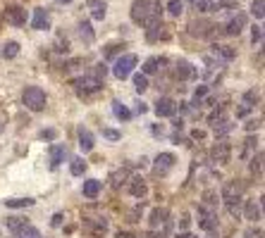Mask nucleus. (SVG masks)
I'll return each mask as SVG.
<instances>
[{"label": "nucleus", "instance_id": "f257e3e1", "mask_svg": "<svg viewBox=\"0 0 265 238\" xmlns=\"http://www.w3.org/2000/svg\"><path fill=\"white\" fill-rule=\"evenodd\" d=\"M160 5L155 0H136L132 5V19L136 24H148L153 19H160Z\"/></svg>", "mask_w": 265, "mask_h": 238}, {"label": "nucleus", "instance_id": "f03ea898", "mask_svg": "<svg viewBox=\"0 0 265 238\" xmlns=\"http://www.w3.org/2000/svg\"><path fill=\"white\" fill-rule=\"evenodd\" d=\"M22 103L26 105V110H31V112H43L48 98H45V91L41 86H26L22 93Z\"/></svg>", "mask_w": 265, "mask_h": 238}, {"label": "nucleus", "instance_id": "7ed1b4c3", "mask_svg": "<svg viewBox=\"0 0 265 238\" xmlns=\"http://www.w3.org/2000/svg\"><path fill=\"white\" fill-rule=\"evenodd\" d=\"M136 62H139V57L136 55H122V57H117V62H115V67H112V74L117 76V79H127V76L134 72V67H136Z\"/></svg>", "mask_w": 265, "mask_h": 238}, {"label": "nucleus", "instance_id": "20e7f679", "mask_svg": "<svg viewBox=\"0 0 265 238\" xmlns=\"http://www.w3.org/2000/svg\"><path fill=\"white\" fill-rule=\"evenodd\" d=\"M175 162H177V157L172 152H160L153 162V174L155 176H165V174H170L175 169Z\"/></svg>", "mask_w": 265, "mask_h": 238}, {"label": "nucleus", "instance_id": "39448f33", "mask_svg": "<svg viewBox=\"0 0 265 238\" xmlns=\"http://www.w3.org/2000/svg\"><path fill=\"white\" fill-rule=\"evenodd\" d=\"M74 86H77L79 93H96V91H100L103 88V81L100 79H96V76H81V79H77L74 81Z\"/></svg>", "mask_w": 265, "mask_h": 238}, {"label": "nucleus", "instance_id": "423d86ee", "mask_svg": "<svg viewBox=\"0 0 265 238\" xmlns=\"http://www.w3.org/2000/svg\"><path fill=\"white\" fill-rule=\"evenodd\" d=\"M242 193H244V184L230 181V184L225 186V191H222V200H225L227 205H237V203L242 200Z\"/></svg>", "mask_w": 265, "mask_h": 238}, {"label": "nucleus", "instance_id": "0eeeda50", "mask_svg": "<svg viewBox=\"0 0 265 238\" xmlns=\"http://www.w3.org/2000/svg\"><path fill=\"white\" fill-rule=\"evenodd\" d=\"M213 162H218V164H227L230 162V155H232V145L227 141H220V143H215V148H213Z\"/></svg>", "mask_w": 265, "mask_h": 238}, {"label": "nucleus", "instance_id": "6e6552de", "mask_svg": "<svg viewBox=\"0 0 265 238\" xmlns=\"http://www.w3.org/2000/svg\"><path fill=\"white\" fill-rule=\"evenodd\" d=\"M5 19H7V24H12V26H24V24H26V10L19 7V5H12V7L5 10Z\"/></svg>", "mask_w": 265, "mask_h": 238}, {"label": "nucleus", "instance_id": "1a4fd4ad", "mask_svg": "<svg viewBox=\"0 0 265 238\" xmlns=\"http://www.w3.org/2000/svg\"><path fill=\"white\" fill-rule=\"evenodd\" d=\"M155 115H158V117H175L177 103L172 98H158V103H155Z\"/></svg>", "mask_w": 265, "mask_h": 238}, {"label": "nucleus", "instance_id": "9d476101", "mask_svg": "<svg viewBox=\"0 0 265 238\" xmlns=\"http://www.w3.org/2000/svg\"><path fill=\"white\" fill-rule=\"evenodd\" d=\"M31 29H36V31H45V29H50V14H48L45 7H36V10H33Z\"/></svg>", "mask_w": 265, "mask_h": 238}, {"label": "nucleus", "instance_id": "9b49d317", "mask_svg": "<svg viewBox=\"0 0 265 238\" xmlns=\"http://www.w3.org/2000/svg\"><path fill=\"white\" fill-rule=\"evenodd\" d=\"M175 76L179 81H184V79H194L196 76V67L191 65L189 60H179L175 65Z\"/></svg>", "mask_w": 265, "mask_h": 238}, {"label": "nucleus", "instance_id": "f8f14e48", "mask_svg": "<svg viewBox=\"0 0 265 238\" xmlns=\"http://www.w3.org/2000/svg\"><path fill=\"white\" fill-rule=\"evenodd\" d=\"M79 148H81V152H91L93 150V145H96V141H93V133L86 129V126H79Z\"/></svg>", "mask_w": 265, "mask_h": 238}, {"label": "nucleus", "instance_id": "ddd939ff", "mask_svg": "<svg viewBox=\"0 0 265 238\" xmlns=\"http://www.w3.org/2000/svg\"><path fill=\"white\" fill-rule=\"evenodd\" d=\"M244 29H246V14H242V12H237V17L230 19V24L225 26V31L230 33V36H239Z\"/></svg>", "mask_w": 265, "mask_h": 238}, {"label": "nucleus", "instance_id": "4468645a", "mask_svg": "<svg viewBox=\"0 0 265 238\" xmlns=\"http://www.w3.org/2000/svg\"><path fill=\"white\" fill-rule=\"evenodd\" d=\"M12 238H43V234L36 227H31V224H22L19 229L12 231Z\"/></svg>", "mask_w": 265, "mask_h": 238}, {"label": "nucleus", "instance_id": "2eb2a0df", "mask_svg": "<svg viewBox=\"0 0 265 238\" xmlns=\"http://www.w3.org/2000/svg\"><path fill=\"white\" fill-rule=\"evenodd\" d=\"M199 227L203 229V231H213V229L218 227V219H215L213 212H206V210L201 207L199 210Z\"/></svg>", "mask_w": 265, "mask_h": 238}, {"label": "nucleus", "instance_id": "dca6fc26", "mask_svg": "<svg viewBox=\"0 0 265 238\" xmlns=\"http://www.w3.org/2000/svg\"><path fill=\"white\" fill-rule=\"evenodd\" d=\"M100 188H103V184H100L98 179H88V181H84V186H81V193L93 200V198H98Z\"/></svg>", "mask_w": 265, "mask_h": 238}, {"label": "nucleus", "instance_id": "f3484780", "mask_svg": "<svg viewBox=\"0 0 265 238\" xmlns=\"http://www.w3.org/2000/svg\"><path fill=\"white\" fill-rule=\"evenodd\" d=\"M88 10L93 14V19H105V14H108V5L103 2V0H88Z\"/></svg>", "mask_w": 265, "mask_h": 238}, {"label": "nucleus", "instance_id": "a211bd4d", "mask_svg": "<svg viewBox=\"0 0 265 238\" xmlns=\"http://www.w3.org/2000/svg\"><path fill=\"white\" fill-rule=\"evenodd\" d=\"M246 219H249V222H261V219H263L261 203H256V200H249V203H246Z\"/></svg>", "mask_w": 265, "mask_h": 238}, {"label": "nucleus", "instance_id": "6ab92c4d", "mask_svg": "<svg viewBox=\"0 0 265 238\" xmlns=\"http://www.w3.org/2000/svg\"><path fill=\"white\" fill-rule=\"evenodd\" d=\"M65 155H67L65 145H53V148H50V167H53V169L60 167V164L65 162Z\"/></svg>", "mask_w": 265, "mask_h": 238}, {"label": "nucleus", "instance_id": "aec40b11", "mask_svg": "<svg viewBox=\"0 0 265 238\" xmlns=\"http://www.w3.org/2000/svg\"><path fill=\"white\" fill-rule=\"evenodd\" d=\"M189 29H191V33H194V36L206 38V36H210V29H215V26H213V24H208V22H191V24H189Z\"/></svg>", "mask_w": 265, "mask_h": 238}, {"label": "nucleus", "instance_id": "412c9836", "mask_svg": "<svg viewBox=\"0 0 265 238\" xmlns=\"http://www.w3.org/2000/svg\"><path fill=\"white\" fill-rule=\"evenodd\" d=\"M79 36H81V41L86 45H91L96 41V33L91 29V22H79Z\"/></svg>", "mask_w": 265, "mask_h": 238}, {"label": "nucleus", "instance_id": "4be33fe9", "mask_svg": "<svg viewBox=\"0 0 265 238\" xmlns=\"http://www.w3.org/2000/svg\"><path fill=\"white\" fill-rule=\"evenodd\" d=\"M167 217H170V212H167L165 207H163V210H160V207L153 210V215H151V227L158 229V227H163V224H167V222H170Z\"/></svg>", "mask_w": 265, "mask_h": 238}, {"label": "nucleus", "instance_id": "5701e85b", "mask_svg": "<svg viewBox=\"0 0 265 238\" xmlns=\"http://www.w3.org/2000/svg\"><path fill=\"white\" fill-rule=\"evenodd\" d=\"M165 62H167L165 57H148V60L144 62V74H155Z\"/></svg>", "mask_w": 265, "mask_h": 238}, {"label": "nucleus", "instance_id": "b1692460", "mask_svg": "<svg viewBox=\"0 0 265 238\" xmlns=\"http://www.w3.org/2000/svg\"><path fill=\"white\" fill-rule=\"evenodd\" d=\"M33 198H10L5 200V207H12V210H22V207H33Z\"/></svg>", "mask_w": 265, "mask_h": 238}, {"label": "nucleus", "instance_id": "393cba45", "mask_svg": "<svg viewBox=\"0 0 265 238\" xmlns=\"http://www.w3.org/2000/svg\"><path fill=\"white\" fill-rule=\"evenodd\" d=\"M232 129H234V124H230L227 119H218V121H213V131H215V136H218V138H220V136H227Z\"/></svg>", "mask_w": 265, "mask_h": 238}, {"label": "nucleus", "instance_id": "a878e982", "mask_svg": "<svg viewBox=\"0 0 265 238\" xmlns=\"http://www.w3.org/2000/svg\"><path fill=\"white\" fill-rule=\"evenodd\" d=\"M213 53H215V57H222L225 62H230V60L237 57L234 48H230V45H215V48H213Z\"/></svg>", "mask_w": 265, "mask_h": 238}, {"label": "nucleus", "instance_id": "bb28decb", "mask_svg": "<svg viewBox=\"0 0 265 238\" xmlns=\"http://www.w3.org/2000/svg\"><path fill=\"white\" fill-rule=\"evenodd\" d=\"M112 112H115V117L122 119V121H129V119H132L129 108H127V105H122L120 100H115V103H112Z\"/></svg>", "mask_w": 265, "mask_h": 238}, {"label": "nucleus", "instance_id": "cd10ccee", "mask_svg": "<svg viewBox=\"0 0 265 238\" xmlns=\"http://www.w3.org/2000/svg\"><path fill=\"white\" fill-rule=\"evenodd\" d=\"M0 55L5 57V60H12V57H17L19 55V43L17 41H10V43L2 45V50H0Z\"/></svg>", "mask_w": 265, "mask_h": 238}, {"label": "nucleus", "instance_id": "c85d7f7f", "mask_svg": "<svg viewBox=\"0 0 265 238\" xmlns=\"http://www.w3.org/2000/svg\"><path fill=\"white\" fill-rule=\"evenodd\" d=\"M129 191H132L134 198H144L148 188H146L144 179H132V184H129Z\"/></svg>", "mask_w": 265, "mask_h": 238}, {"label": "nucleus", "instance_id": "c756f323", "mask_svg": "<svg viewBox=\"0 0 265 238\" xmlns=\"http://www.w3.org/2000/svg\"><path fill=\"white\" fill-rule=\"evenodd\" d=\"M69 172H72V176H84V172H86V162H84L81 157H74L72 164H69Z\"/></svg>", "mask_w": 265, "mask_h": 238}, {"label": "nucleus", "instance_id": "7c9ffc66", "mask_svg": "<svg viewBox=\"0 0 265 238\" xmlns=\"http://www.w3.org/2000/svg\"><path fill=\"white\" fill-rule=\"evenodd\" d=\"M167 12H170L172 17H179V14L184 12V0H170V2H167Z\"/></svg>", "mask_w": 265, "mask_h": 238}, {"label": "nucleus", "instance_id": "2f4dec72", "mask_svg": "<svg viewBox=\"0 0 265 238\" xmlns=\"http://www.w3.org/2000/svg\"><path fill=\"white\" fill-rule=\"evenodd\" d=\"M251 14L256 19H263L265 17V0H254L251 2Z\"/></svg>", "mask_w": 265, "mask_h": 238}, {"label": "nucleus", "instance_id": "473e14b6", "mask_svg": "<svg viewBox=\"0 0 265 238\" xmlns=\"http://www.w3.org/2000/svg\"><path fill=\"white\" fill-rule=\"evenodd\" d=\"M134 88H136V93H144L146 88H148V79H146L144 72L141 74H134Z\"/></svg>", "mask_w": 265, "mask_h": 238}, {"label": "nucleus", "instance_id": "72a5a7b5", "mask_svg": "<svg viewBox=\"0 0 265 238\" xmlns=\"http://www.w3.org/2000/svg\"><path fill=\"white\" fill-rule=\"evenodd\" d=\"M194 7L206 14V12H213V10H215V2H213V0H194Z\"/></svg>", "mask_w": 265, "mask_h": 238}, {"label": "nucleus", "instance_id": "f704fd0d", "mask_svg": "<svg viewBox=\"0 0 265 238\" xmlns=\"http://www.w3.org/2000/svg\"><path fill=\"white\" fill-rule=\"evenodd\" d=\"M22 224H26L22 217H7V219H5V227H7V231H14V229H19Z\"/></svg>", "mask_w": 265, "mask_h": 238}, {"label": "nucleus", "instance_id": "c9c22d12", "mask_svg": "<svg viewBox=\"0 0 265 238\" xmlns=\"http://www.w3.org/2000/svg\"><path fill=\"white\" fill-rule=\"evenodd\" d=\"M103 138H108V141H120L122 133L117 129H103Z\"/></svg>", "mask_w": 265, "mask_h": 238}, {"label": "nucleus", "instance_id": "e433bc0d", "mask_svg": "<svg viewBox=\"0 0 265 238\" xmlns=\"http://www.w3.org/2000/svg\"><path fill=\"white\" fill-rule=\"evenodd\" d=\"M261 162H263V152L258 150V152H256V155H254V160H251V169H254V172H258V174H261V167H263V164H261Z\"/></svg>", "mask_w": 265, "mask_h": 238}, {"label": "nucleus", "instance_id": "4c0bfd02", "mask_svg": "<svg viewBox=\"0 0 265 238\" xmlns=\"http://www.w3.org/2000/svg\"><path fill=\"white\" fill-rule=\"evenodd\" d=\"M55 136H57L55 129H43L41 133H38V138H41V141H55Z\"/></svg>", "mask_w": 265, "mask_h": 238}, {"label": "nucleus", "instance_id": "58836bf2", "mask_svg": "<svg viewBox=\"0 0 265 238\" xmlns=\"http://www.w3.org/2000/svg\"><path fill=\"white\" fill-rule=\"evenodd\" d=\"M251 38H254V43H261L263 41V26H254L251 29Z\"/></svg>", "mask_w": 265, "mask_h": 238}, {"label": "nucleus", "instance_id": "ea45409f", "mask_svg": "<svg viewBox=\"0 0 265 238\" xmlns=\"http://www.w3.org/2000/svg\"><path fill=\"white\" fill-rule=\"evenodd\" d=\"M203 200H206V205H215V203H218V195L213 193V191H206V193H203Z\"/></svg>", "mask_w": 265, "mask_h": 238}, {"label": "nucleus", "instance_id": "a19ab883", "mask_svg": "<svg viewBox=\"0 0 265 238\" xmlns=\"http://www.w3.org/2000/svg\"><path fill=\"white\" fill-rule=\"evenodd\" d=\"M206 93H208V86H199V88H196V93H194V100H196V105L201 103V98L206 96Z\"/></svg>", "mask_w": 265, "mask_h": 238}, {"label": "nucleus", "instance_id": "79ce46f5", "mask_svg": "<svg viewBox=\"0 0 265 238\" xmlns=\"http://www.w3.org/2000/svg\"><path fill=\"white\" fill-rule=\"evenodd\" d=\"M62 222H65V215H62V212H55L53 219H50V227H60Z\"/></svg>", "mask_w": 265, "mask_h": 238}, {"label": "nucleus", "instance_id": "37998d69", "mask_svg": "<svg viewBox=\"0 0 265 238\" xmlns=\"http://www.w3.org/2000/svg\"><path fill=\"white\" fill-rule=\"evenodd\" d=\"M251 110H254L251 105H246V103H242V108L237 110V117H239V119H242V117H246V115H249Z\"/></svg>", "mask_w": 265, "mask_h": 238}, {"label": "nucleus", "instance_id": "c03bdc74", "mask_svg": "<svg viewBox=\"0 0 265 238\" xmlns=\"http://www.w3.org/2000/svg\"><path fill=\"white\" fill-rule=\"evenodd\" d=\"M105 74H108V67L103 65V62H100V65H96V79H100V76L105 79Z\"/></svg>", "mask_w": 265, "mask_h": 238}, {"label": "nucleus", "instance_id": "a18cd8bd", "mask_svg": "<svg viewBox=\"0 0 265 238\" xmlns=\"http://www.w3.org/2000/svg\"><path fill=\"white\" fill-rule=\"evenodd\" d=\"M246 129H249V131H258V129H261V119H251V121L246 124Z\"/></svg>", "mask_w": 265, "mask_h": 238}, {"label": "nucleus", "instance_id": "49530a36", "mask_svg": "<svg viewBox=\"0 0 265 238\" xmlns=\"http://www.w3.org/2000/svg\"><path fill=\"white\" fill-rule=\"evenodd\" d=\"M117 48H120V45H108V50H105V57H112V55L117 53Z\"/></svg>", "mask_w": 265, "mask_h": 238}, {"label": "nucleus", "instance_id": "de8ad7c7", "mask_svg": "<svg viewBox=\"0 0 265 238\" xmlns=\"http://www.w3.org/2000/svg\"><path fill=\"white\" fill-rule=\"evenodd\" d=\"M136 112H139V115H146V112H148L146 103H139V105H136Z\"/></svg>", "mask_w": 265, "mask_h": 238}, {"label": "nucleus", "instance_id": "09e8293b", "mask_svg": "<svg viewBox=\"0 0 265 238\" xmlns=\"http://www.w3.org/2000/svg\"><path fill=\"white\" fill-rule=\"evenodd\" d=\"M177 238H199V236H194V234H189V231H182V234H177Z\"/></svg>", "mask_w": 265, "mask_h": 238}, {"label": "nucleus", "instance_id": "8fccbe9b", "mask_svg": "<svg viewBox=\"0 0 265 238\" xmlns=\"http://www.w3.org/2000/svg\"><path fill=\"white\" fill-rule=\"evenodd\" d=\"M55 2H72V0H55Z\"/></svg>", "mask_w": 265, "mask_h": 238}, {"label": "nucleus", "instance_id": "3c124183", "mask_svg": "<svg viewBox=\"0 0 265 238\" xmlns=\"http://www.w3.org/2000/svg\"><path fill=\"white\" fill-rule=\"evenodd\" d=\"M0 133H2V124H0Z\"/></svg>", "mask_w": 265, "mask_h": 238}, {"label": "nucleus", "instance_id": "603ef678", "mask_svg": "<svg viewBox=\"0 0 265 238\" xmlns=\"http://www.w3.org/2000/svg\"><path fill=\"white\" fill-rule=\"evenodd\" d=\"M191 2H194V0H191Z\"/></svg>", "mask_w": 265, "mask_h": 238}]
</instances>
